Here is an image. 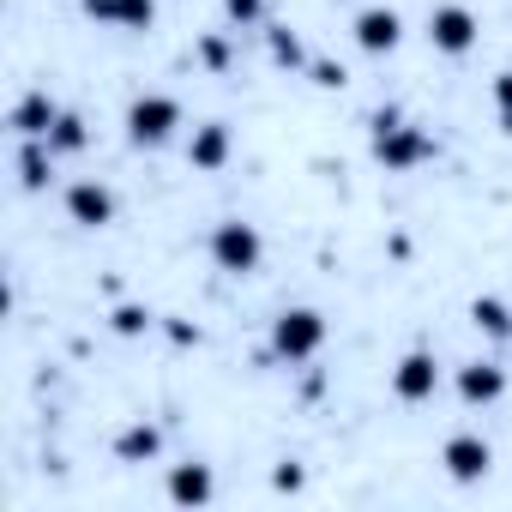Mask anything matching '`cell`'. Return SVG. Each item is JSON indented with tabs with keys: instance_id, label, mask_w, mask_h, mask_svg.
Here are the masks:
<instances>
[{
	"instance_id": "6da1fadb",
	"label": "cell",
	"mask_w": 512,
	"mask_h": 512,
	"mask_svg": "<svg viewBox=\"0 0 512 512\" xmlns=\"http://www.w3.org/2000/svg\"><path fill=\"white\" fill-rule=\"evenodd\" d=\"M368 151H374V163H380V169L404 175V169H416V163H428V157H434V133H428V127H416V121H404L398 109H380V115L368 121Z\"/></svg>"
},
{
	"instance_id": "7a4b0ae2",
	"label": "cell",
	"mask_w": 512,
	"mask_h": 512,
	"mask_svg": "<svg viewBox=\"0 0 512 512\" xmlns=\"http://www.w3.org/2000/svg\"><path fill=\"white\" fill-rule=\"evenodd\" d=\"M127 145H139V151H157V145H169L175 133H181V103L169 97V91H139L133 103H127Z\"/></svg>"
},
{
	"instance_id": "3957f363",
	"label": "cell",
	"mask_w": 512,
	"mask_h": 512,
	"mask_svg": "<svg viewBox=\"0 0 512 512\" xmlns=\"http://www.w3.org/2000/svg\"><path fill=\"white\" fill-rule=\"evenodd\" d=\"M326 350V314L320 308H284L272 320V356L284 362H314Z\"/></svg>"
},
{
	"instance_id": "277c9868",
	"label": "cell",
	"mask_w": 512,
	"mask_h": 512,
	"mask_svg": "<svg viewBox=\"0 0 512 512\" xmlns=\"http://www.w3.org/2000/svg\"><path fill=\"white\" fill-rule=\"evenodd\" d=\"M260 260H266V241H260V229H253V223L229 217V223L211 229V266L217 272L247 278V272H260Z\"/></svg>"
},
{
	"instance_id": "5b68a950",
	"label": "cell",
	"mask_w": 512,
	"mask_h": 512,
	"mask_svg": "<svg viewBox=\"0 0 512 512\" xmlns=\"http://www.w3.org/2000/svg\"><path fill=\"white\" fill-rule=\"evenodd\" d=\"M476 37H482V25H476V13L464 7V0H440V7L428 13V43H434V55H470L476 49Z\"/></svg>"
},
{
	"instance_id": "8992f818",
	"label": "cell",
	"mask_w": 512,
	"mask_h": 512,
	"mask_svg": "<svg viewBox=\"0 0 512 512\" xmlns=\"http://www.w3.org/2000/svg\"><path fill=\"white\" fill-rule=\"evenodd\" d=\"M67 217L79 223V229H103V223H115V187L109 181H73L67 187Z\"/></svg>"
},
{
	"instance_id": "52a82bcc",
	"label": "cell",
	"mask_w": 512,
	"mask_h": 512,
	"mask_svg": "<svg viewBox=\"0 0 512 512\" xmlns=\"http://www.w3.org/2000/svg\"><path fill=\"white\" fill-rule=\"evenodd\" d=\"M350 31H356V49H362V55H392V49L404 43V19H398L392 7H362Z\"/></svg>"
},
{
	"instance_id": "ba28073f",
	"label": "cell",
	"mask_w": 512,
	"mask_h": 512,
	"mask_svg": "<svg viewBox=\"0 0 512 512\" xmlns=\"http://www.w3.org/2000/svg\"><path fill=\"white\" fill-rule=\"evenodd\" d=\"M392 392H398L404 404H428V398L440 392V362H434L428 350H410V356L392 368Z\"/></svg>"
},
{
	"instance_id": "9c48e42d",
	"label": "cell",
	"mask_w": 512,
	"mask_h": 512,
	"mask_svg": "<svg viewBox=\"0 0 512 512\" xmlns=\"http://www.w3.org/2000/svg\"><path fill=\"white\" fill-rule=\"evenodd\" d=\"M440 464H446V476H452V482H482V476H488V464H494V446H488L482 434H452V440H446V452H440Z\"/></svg>"
},
{
	"instance_id": "30bf717a",
	"label": "cell",
	"mask_w": 512,
	"mask_h": 512,
	"mask_svg": "<svg viewBox=\"0 0 512 512\" xmlns=\"http://www.w3.org/2000/svg\"><path fill=\"white\" fill-rule=\"evenodd\" d=\"M55 121H61V103H55L49 91H25V97L13 103V133H19V139H49Z\"/></svg>"
},
{
	"instance_id": "8fae6325",
	"label": "cell",
	"mask_w": 512,
	"mask_h": 512,
	"mask_svg": "<svg viewBox=\"0 0 512 512\" xmlns=\"http://www.w3.org/2000/svg\"><path fill=\"white\" fill-rule=\"evenodd\" d=\"M229 151H235V133L223 127V121H205V127H193V139H187V163L193 169H223L229 163Z\"/></svg>"
},
{
	"instance_id": "7c38bea8",
	"label": "cell",
	"mask_w": 512,
	"mask_h": 512,
	"mask_svg": "<svg viewBox=\"0 0 512 512\" xmlns=\"http://www.w3.org/2000/svg\"><path fill=\"white\" fill-rule=\"evenodd\" d=\"M506 392V368L500 362H464L458 368V398L464 404H494Z\"/></svg>"
},
{
	"instance_id": "4fadbf2b",
	"label": "cell",
	"mask_w": 512,
	"mask_h": 512,
	"mask_svg": "<svg viewBox=\"0 0 512 512\" xmlns=\"http://www.w3.org/2000/svg\"><path fill=\"white\" fill-rule=\"evenodd\" d=\"M157 452H163V428L157 422H133V428L115 434V458L121 464H151Z\"/></svg>"
},
{
	"instance_id": "5bb4252c",
	"label": "cell",
	"mask_w": 512,
	"mask_h": 512,
	"mask_svg": "<svg viewBox=\"0 0 512 512\" xmlns=\"http://www.w3.org/2000/svg\"><path fill=\"white\" fill-rule=\"evenodd\" d=\"M211 494H217V482H211L205 464H175V470H169V500H175V506H205Z\"/></svg>"
},
{
	"instance_id": "9a60e30c",
	"label": "cell",
	"mask_w": 512,
	"mask_h": 512,
	"mask_svg": "<svg viewBox=\"0 0 512 512\" xmlns=\"http://www.w3.org/2000/svg\"><path fill=\"white\" fill-rule=\"evenodd\" d=\"M49 175H55V151H49V139H25V145H19V187H25V193H43Z\"/></svg>"
},
{
	"instance_id": "2e32d148",
	"label": "cell",
	"mask_w": 512,
	"mask_h": 512,
	"mask_svg": "<svg viewBox=\"0 0 512 512\" xmlns=\"http://www.w3.org/2000/svg\"><path fill=\"white\" fill-rule=\"evenodd\" d=\"M470 326H476L482 338H512V308H506L500 296H476V302H470Z\"/></svg>"
},
{
	"instance_id": "e0dca14e",
	"label": "cell",
	"mask_w": 512,
	"mask_h": 512,
	"mask_svg": "<svg viewBox=\"0 0 512 512\" xmlns=\"http://www.w3.org/2000/svg\"><path fill=\"white\" fill-rule=\"evenodd\" d=\"M85 145H91L85 115H67V109H61V121L49 127V151H55V157H73V151H85Z\"/></svg>"
},
{
	"instance_id": "ac0fdd59",
	"label": "cell",
	"mask_w": 512,
	"mask_h": 512,
	"mask_svg": "<svg viewBox=\"0 0 512 512\" xmlns=\"http://www.w3.org/2000/svg\"><path fill=\"white\" fill-rule=\"evenodd\" d=\"M109 326H115V338H145V332L157 326V314H151L145 302H121V308L109 314Z\"/></svg>"
},
{
	"instance_id": "d6986e66",
	"label": "cell",
	"mask_w": 512,
	"mask_h": 512,
	"mask_svg": "<svg viewBox=\"0 0 512 512\" xmlns=\"http://www.w3.org/2000/svg\"><path fill=\"white\" fill-rule=\"evenodd\" d=\"M157 0H115V31H151Z\"/></svg>"
},
{
	"instance_id": "ffe728a7",
	"label": "cell",
	"mask_w": 512,
	"mask_h": 512,
	"mask_svg": "<svg viewBox=\"0 0 512 512\" xmlns=\"http://www.w3.org/2000/svg\"><path fill=\"white\" fill-rule=\"evenodd\" d=\"M266 49H272V61H278V67H308L302 37H296V31H284V25H278V31H266Z\"/></svg>"
},
{
	"instance_id": "44dd1931",
	"label": "cell",
	"mask_w": 512,
	"mask_h": 512,
	"mask_svg": "<svg viewBox=\"0 0 512 512\" xmlns=\"http://www.w3.org/2000/svg\"><path fill=\"white\" fill-rule=\"evenodd\" d=\"M223 19L247 31V25H260V19H266V0H223Z\"/></svg>"
},
{
	"instance_id": "7402d4cb",
	"label": "cell",
	"mask_w": 512,
	"mask_h": 512,
	"mask_svg": "<svg viewBox=\"0 0 512 512\" xmlns=\"http://www.w3.org/2000/svg\"><path fill=\"white\" fill-rule=\"evenodd\" d=\"M494 115H500V127L512 133V67L494 79Z\"/></svg>"
},
{
	"instance_id": "603a6c76",
	"label": "cell",
	"mask_w": 512,
	"mask_h": 512,
	"mask_svg": "<svg viewBox=\"0 0 512 512\" xmlns=\"http://www.w3.org/2000/svg\"><path fill=\"white\" fill-rule=\"evenodd\" d=\"M308 73H314V85H326V91H344V79H350L338 61H308Z\"/></svg>"
},
{
	"instance_id": "cb8c5ba5",
	"label": "cell",
	"mask_w": 512,
	"mask_h": 512,
	"mask_svg": "<svg viewBox=\"0 0 512 512\" xmlns=\"http://www.w3.org/2000/svg\"><path fill=\"white\" fill-rule=\"evenodd\" d=\"M199 55H205V67H223V61H229V43H223V37H205Z\"/></svg>"
},
{
	"instance_id": "d4e9b609",
	"label": "cell",
	"mask_w": 512,
	"mask_h": 512,
	"mask_svg": "<svg viewBox=\"0 0 512 512\" xmlns=\"http://www.w3.org/2000/svg\"><path fill=\"white\" fill-rule=\"evenodd\" d=\"M79 7H85L97 25H115V0H79Z\"/></svg>"
},
{
	"instance_id": "484cf974",
	"label": "cell",
	"mask_w": 512,
	"mask_h": 512,
	"mask_svg": "<svg viewBox=\"0 0 512 512\" xmlns=\"http://www.w3.org/2000/svg\"><path fill=\"white\" fill-rule=\"evenodd\" d=\"M272 488H284V494H290V488H302V470H296V464H278V476H272Z\"/></svg>"
}]
</instances>
